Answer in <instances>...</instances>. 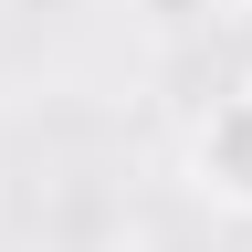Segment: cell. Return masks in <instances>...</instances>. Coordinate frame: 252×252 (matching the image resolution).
<instances>
[{
    "instance_id": "cell-1",
    "label": "cell",
    "mask_w": 252,
    "mask_h": 252,
    "mask_svg": "<svg viewBox=\"0 0 252 252\" xmlns=\"http://www.w3.org/2000/svg\"><path fill=\"white\" fill-rule=\"evenodd\" d=\"M189 189H200L210 210L252 220V84H231L200 126H189Z\"/></svg>"
}]
</instances>
